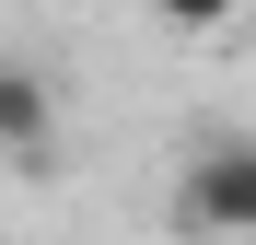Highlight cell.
Returning a JSON list of instances; mask_svg holds the SVG:
<instances>
[{"label":"cell","instance_id":"6da1fadb","mask_svg":"<svg viewBox=\"0 0 256 245\" xmlns=\"http://www.w3.org/2000/svg\"><path fill=\"white\" fill-rule=\"evenodd\" d=\"M186 233L210 245H256V129H198L186 140Z\"/></svg>","mask_w":256,"mask_h":245},{"label":"cell","instance_id":"3957f363","mask_svg":"<svg viewBox=\"0 0 256 245\" xmlns=\"http://www.w3.org/2000/svg\"><path fill=\"white\" fill-rule=\"evenodd\" d=\"M152 12H163V24H175V35H222V24L244 12V0H152Z\"/></svg>","mask_w":256,"mask_h":245},{"label":"cell","instance_id":"7a4b0ae2","mask_svg":"<svg viewBox=\"0 0 256 245\" xmlns=\"http://www.w3.org/2000/svg\"><path fill=\"white\" fill-rule=\"evenodd\" d=\"M0 163L58 175V82L35 59H0Z\"/></svg>","mask_w":256,"mask_h":245}]
</instances>
